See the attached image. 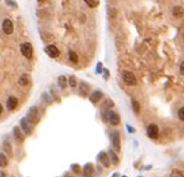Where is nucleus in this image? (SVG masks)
Listing matches in <instances>:
<instances>
[{"label": "nucleus", "mask_w": 184, "mask_h": 177, "mask_svg": "<svg viewBox=\"0 0 184 177\" xmlns=\"http://www.w3.org/2000/svg\"><path fill=\"white\" fill-rule=\"evenodd\" d=\"M127 129H128V131H131V132H133V129L131 126H127Z\"/></svg>", "instance_id": "72a5a7b5"}, {"label": "nucleus", "mask_w": 184, "mask_h": 177, "mask_svg": "<svg viewBox=\"0 0 184 177\" xmlns=\"http://www.w3.org/2000/svg\"><path fill=\"white\" fill-rule=\"evenodd\" d=\"M102 96H103V94L101 93V91H93V93L91 94V96H90V100H91V102H93V103H96V102H98L101 99H102Z\"/></svg>", "instance_id": "9b49d317"}, {"label": "nucleus", "mask_w": 184, "mask_h": 177, "mask_svg": "<svg viewBox=\"0 0 184 177\" xmlns=\"http://www.w3.org/2000/svg\"><path fill=\"white\" fill-rule=\"evenodd\" d=\"M158 133H159V129L156 124H151L147 127V135L149 136V138H152V140L158 138Z\"/></svg>", "instance_id": "7ed1b4c3"}, {"label": "nucleus", "mask_w": 184, "mask_h": 177, "mask_svg": "<svg viewBox=\"0 0 184 177\" xmlns=\"http://www.w3.org/2000/svg\"><path fill=\"white\" fill-rule=\"evenodd\" d=\"M88 90H90V85H87L86 82H81L80 84V94L82 96H86Z\"/></svg>", "instance_id": "2eb2a0df"}, {"label": "nucleus", "mask_w": 184, "mask_h": 177, "mask_svg": "<svg viewBox=\"0 0 184 177\" xmlns=\"http://www.w3.org/2000/svg\"><path fill=\"white\" fill-rule=\"evenodd\" d=\"M108 121L111 125L117 126V125H120L121 119H120V116H118V114H116L115 111H108Z\"/></svg>", "instance_id": "1a4fd4ad"}, {"label": "nucleus", "mask_w": 184, "mask_h": 177, "mask_svg": "<svg viewBox=\"0 0 184 177\" xmlns=\"http://www.w3.org/2000/svg\"><path fill=\"white\" fill-rule=\"evenodd\" d=\"M97 72H102V64L101 63L97 65Z\"/></svg>", "instance_id": "c756f323"}, {"label": "nucleus", "mask_w": 184, "mask_h": 177, "mask_svg": "<svg viewBox=\"0 0 184 177\" xmlns=\"http://www.w3.org/2000/svg\"><path fill=\"white\" fill-rule=\"evenodd\" d=\"M0 177H6V175H5L3 171H1V172H0Z\"/></svg>", "instance_id": "473e14b6"}, {"label": "nucleus", "mask_w": 184, "mask_h": 177, "mask_svg": "<svg viewBox=\"0 0 184 177\" xmlns=\"http://www.w3.org/2000/svg\"><path fill=\"white\" fill-rule=\"evenodd\" d=\"M132 107H133V111L136 114H139L141 112V105H139V102L137 100H132Z\"/></svg>", "instance_id": "6ab92c4d"}, {"label": "nucleus", "mask_w": 184, "mask_h": 177, "mask_svg": "<svg viewBox=\"0 0 184 177\" xmlns=\"http://www.w3.org/2000/svg\"><path fill=\"white\" fill-rule=\"evenodd\" d=\"M1 28H3V31L6 34V35H11V34H13V31H14L13 21H11L10 19H5V20L3 21Z\"/></svg>", "instance_id": "39448f33"}, {"label": "nucleus", "mask_w": 184, "mask_h": 177, "mask_svg": "<svg viewBox=\"0 0 184 177\" xmlns=\"http://www.w3.org/2000/svg\"><path fill=\"white\" fill-rule=\"evenodd\" d=\"M72 171L75 173H80V171H81V167L79 166V165H72Z\"/></svg>", "instance_id": "bb28decb"}, {"label": "nucleus", "mask_w": 184, "mask_h": 177, "mask_svg": "<svg viewBox=\"0 0 184 177\" xmlns=\"http://www.w3.org/2000/svg\"><path fill=\"white\" fill-rule=\"evenodd\" d=\"M98 160H100V162L103 163L105 167H108L110 166V158H108V156H107L106 152H101V154L98 155Z\"/></svg>", "instance_id": "f8f14e48"}, {"label": "nucleus", "mask_w": 184, "mask_h": 177, "mask_svg": "<svg viewBox=\"0 0 184 177\" xmlns=\"http://www.w3.org/2000/svg\"><path fill=\"white\" fill-rule=\"evenodd\" d=\"M172 177H183V175L180 172H178V171H174V172L172 173Z\"/></svg>", "instance_id": "cd10ccee"}, {"label": "nucleus", "mask_w": 184, "mask_h": 177, "mask_svg": "<svg viewBox=\"0 0 184 177\" xmlns=\"http://www.w3.org/2000/svg\"><path fill=\"white\" fill-rule=\"evenodd\" d=\"M122 80L127 85H129V86L137 85V79H136V76L132 71H123L122 72Z\"/></svg>", "instance_id": "f257e3e1"}, {"label": "nucleus", "mask_w": 184, "mask_h": 177, "mask_svg": "<svg viewBox=\"0 0 184 177\" xmlns=\"http://www.w3.org/2000/svg\"><path fill=\"white\" fill-rule=\"evenodd\" d=\"M123 177H126V176H123Z\"/></svg>", "instance_id": "c9c22d12"}, {"label": "nucleus", "mask_w": 184, "mask_h": 177, "mask_svg": "<svg viewBox=\"0 0 184 177\" xmlns=\"http://www.w3.org/2000/svg\"><path fill=\"white\" fill-rule=\"evenodd\" d=\"M20 127L22 129V131L26 133V135H30V133H31V126H30V121H29L26 117L21 119V121H20Z\"/></svg>", "instance_id": "6e6552de"}, {"label": "nucleus", "mask_w": 184, "mask_h": 177, "mask_svg": "<svg viewBox=\"0 0 184 177\" xmlns=\"http://www.w3.org/2000/svg\"><path fill=\"white\" fill-rule=\"evenodd\" d=\"M46 1H47V0H38L39 4H44V3H46Z\"/></svg>", "instance_id": "7c9ffc66"}, {"label": "nucleus", "mask_w": 184, "mask_h": 177, "mask_svg": "<svg viewBox=\"0 0 184 177\" xmlns=\"http://www.w3.org/2000/svg\"><path fill=\"white\" fill-rule=\"evenodd\" d=\"M29 121H31V122L36 124L38 120H39V111L36 107H31L30 110L27 111V117H26Z\"/></svg>", "instance_id": "423d86ee"}, {"label": "nucleus", "mask_w": 184, "mask_h": 177, "mask_svg": "<svg viewBox=\"0 0 184 177\" xmlns=\"http://www.w3.org/2000/svg\"><path fill=\"white\" fill-rule=\"evenodd\" d=\"M69 85L71 87H76V79H75V76H71L69 79Z\"/></svg>", "instance_id": "393cba45"}, {"label": "nucleus", "mask_w": 184, "mask_h": 177, "mask_svg": "<svg viewBox=\"0 0 184 177\" xmlns=\"http://www.w3.org/2000/svg\"><path fill=\"white\" fill-rule=\"evenodd\" d=\"M45 51L50 58H57L60 55V51H58V49L55 45H47L45 47Z\"/></svg>", "instance_id": "0eeeda50"}, {"label": "nucleus", "mask_w": 184, "mask_h": 177, "mask_svg": "<svg viewBox=\"0 0 184 177\" xmlns=\"http://www.w3.org/2000/svg\"><path fill=\"white\" fill-rule=\"evenodd\" d=\"M14 137L17 142H22L24 141V135H22V132L21 130L19 129V127H14Z\"/></svg>", "instance_id": "ddd939ff"}, {"label": "nucleus", "mask_w": 184, "mask_h": 177, "mask_svg": "<svg viewBox=\"0 0 184 177\" xmlns=\"http://www.w3.org/2000/svg\"><path fill=\"white\" fill-rule=\"evenodd\" d=\"M182 14H183L182 7H175V8L173 9V15H174V16H179V15H182Z\"/></svg>", "instance_id": "5701e85b"}, {"label": "nucleus", "mask_w": 184, "mask_h": 177, "mask_svg": "<svg viewBox=\"0 0 184 177\" xmlns=\"http://www.w3.org/2000/svg\"><path fill=\"white\" fill-rule=\"evenodd\" d=\"M17 103H19V101H17V99L15 96H10L9 99H8V102H6V106L9 110H15L16 106H17Z\"/></svg>", "instance_id": "9d476101"}, {"label": "nucleus", "mask_w": 184, "mask_h": 177, "mask_svg": "<svg viewBox=\"0 0 184 177\" xmlns=\"http://www.w3.org/2000/svg\"><path fill=\"white\" fill-rule=\"evenodd\" d=\"M111 138H112V146H113L115 151H120L121 150V142H120V132L115 131L111 133Z\"/></svg>", "instance_id": "20e7f679"}, {"label": "nucleus", "mask_w": 184, "mask_h": 177, "mask_svg": "<svg viewBox=\"0 0 184 177\" xmlns=\"http://www.w3.org/2000/svg\"><path fill=\"white\" fill-rule=\"evenodd\" d=\"M110 157H111V161H112V163L113 165H118V156L116 155V152L115 151H110Z\"/></svg>", "instance_id": "4be33fe9"}, {"label": "nucleus", "mask_w": 184, "mask_h": 177, "mask_svg": "<svg viewBox=\"0 0 184 177\" xmlns=\"http://www.w3.org/2000/svg\"><path fill=\"white\" fill-rule=\"evenodd\" d=\"M178 117H179L180 121L184 120V109H183V107H180V109H179V111H178Z\"/></svg>", "instance_id": "a878e982"}, {"label": "nucleus", "mask_w": 184, "mask_h": 177, "mask_svg": "<svg viewBox=\"0 0 184 177\" xmlns=\"http://www.w3.org/2000/svg\"><path fill=\"white\" fill-rule=\"evenodd\" d=\"M8 166V157L3 152H0V167H6Z\"/></svg>", "instance_id": "f3484780"}, {"label": "nucleus", "mask_w": 184, "mask_h": 177, "mask_svg": "<svg viewBox=\"0 0 184 177\" xmlns=\"http://www.w3.org/2000/svg\"><path fill=\"white\" fill-rule=\"evenodd\" d=\"M3 111H4V109H3V105H1V103H0V115L3 114Z\"/></svg>", "instance_id": "2f4dec72"}, {"label": "nucleus", "mask_w": 184, "mask_h": 177, "mask_svg": "<svg viewBox=\"0 0 184 177\" xmlns=\"http://www.w3.org/2000/svg\"><path fill=\"white\" fill-rule=\"evenodd\" d=\"M69 59H70L72 63H75V64L79 61V56H77V54H76L75 51H72V50L69 51Z\"/></svg>", "instance_id": "412c9836"}, {"label": "nucleus", "mask_w": 184, "mask_h": 177, "mask_svg": "<svg viewBox=\"0 0 184 177\" xmlns=\"http://www.w3.org/2000/svg\"><path fill=\"white\" fill-rule=\"evenodd\" d=\"M6 3H8L9 5H11V7H13V8H17V5H16L14 1H11V0H6Z\"/></svg>", "instance_id": "c85d7f7f"}, {"label": "nucleus", "mask_w": 184, "mask_h": 177, "mask_svg": "<svg viewBox=\"0 0 184 177\" xmlns=\"http://www.w3.org/2000/svg\"><path fill=\"white\" fill-rule=\"evenodd\" d=\"M29 76L27 75H22V76H20V79H19V85H21V86H26V85L29 84Z\"/></svg>", "instance_id": "aec40b11"}, {"label": "nucleus", "mask_w": 184, "mask_h": 177, "mask_svg": "<svg viewBox=\"0 0 184 177\" xmlns=\"http://www.w3.org/2000/svg\"><path fill=\"white\" fill-rule=\"evenodd\" d=\"M4 150L8 152V154H10L11 155V145L8 142V141H5L4 142Z\"/></svg>", "instance_id": "b1692460"}, {"label": "nucleus", "mask_w": 184, "mask_h": 177, "mask_svg": "<svg viewBox=\"0 0 184 177\" xmlns=\"http://www.w3.org/2000/svg\"><path fill=\"white\" fill-rule=\"evenodd\" d=\"M57 82H58V86H60L61 89H66V86H67V79L63 75H61L60 77H58Z\"/></svg>", "instance_id": "dca6fc26"}, {"label": "nucleus", "mask_w": 184, "mask_h": 177, "mask_svg": "<svg viewBox=\"0 0 184 177\" xmlns=\"http://www.w3.org/2000/svg\"><path fill=\"white\" fill-rule=\"evenodd\" d=\"M180 74H183V63L180 64Z\"/></svg>", "instance_id": "f704fd0d"}, {"label": "nucleus", "mask_w": 184, "mask_h": 177, "mask_svg": "<svg viewBox=\"0 0 184 177\" xmlns=\"http://www.w3.org/2000/svg\"><path fill=\"white\" fill-rule=\"evenodd\" d=\"M20 51L25 58H27V59L32 58L34 49H32V45L30 44V42H22V44L20 45Z\"/></svg>", "instance_id": "f03ea898"}, {"label": "nucleus", "mask_w": 184, "mask_h": 177, "mask_svg": "<svg viewBox=\"0 0 184 177\" xmlns=\"http://www.w3.org/2000/svg\"><path fill=\"white\" fill-rule=\"evenodd\" d=\"M92 173H93V165L87 163L84 168V175H85V177H90Z\"/></svg>", "instance_id": "4468645a"}, {"label": "nucleus", "mask_w": 184, "mask_h": 177, "mask_svg": "<svg viewBox=\"0 0 184 177\" xmlns=\"http://www.w3.org/2000/svg\"><path fill=\"white\" fill-rule=\"evenodd\" d=\"M90 8H97L100 5V0H84Z\"/></svg>", "instance_id": "a211bd4d"}]
</instances>
